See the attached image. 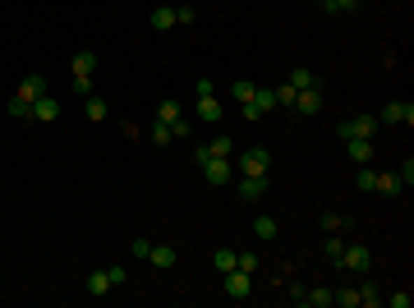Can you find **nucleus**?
Returning <instances> with one entry per match:
<instances>
[{
  "mask_svg": "<svg viewBox=\"0 0 414 308\" xmlns=\"http://www.w3.org/2000/svg\"><path fill=\"white\" fill-rule=\"evenodd\" d=\"M235 170H240V175H272V152H267V147H244V152L235 156Z\"/></svg>",
  "mask_w": 414,
  "mask_h": 308,
  "instance_id": "nucleus-1",
  "label": "nucleus"
},
{
  "mask_svg": "<svg viewBox=\"0 0 414 308\" xmlns=\"http://www.w3.org/2000/svg\"><path fill=\"white\" fill-rule=\"evenodd\" d=\"M382 124H378V115H350V120H341L336 124V138L345 143V138H373Z\"/></svg>",
  "mask_w": 414,
  "mask_h": 308,
  "instance_id": "nucleus-2",
  "label": "nucleus"
},
{
  "mask_svg": "<svg viewBox=\"0 0 414 308\" xmlns=\"http://www.w3.org/2000/svg\"><path fill=\"white\" fill-rule=\"evenodd\" d=\"M267 110H276V92H272V88H253V97L240 106V115H244L249 124H258Z\"/></svg>",
  "mask_w": 414,
  "mask_h": 308,
  "instance_id": "nucleus-3",
  "label": "nucleus"
},
{
  "mask_svg": "<svg viewBox=\"0 0 414 308\" xmlns=\"http://www.w3.org/2000/svg\"><path fill=\"white\" fill-rule=\"evenodd\" d=\"M74 88L78 92H87L92 88V74H97V51H74Z\"/></svg>",
  "mask_w": 414,
  "mask_h": 308,
  "instance_id": "nucleus-4",
  "label": "nucleus"
},
{
  "mask_svg": "<svg viewBox=\"0 0 414 308\" xmlns=\"http://www.w3.org/2000/svg\"><path fill=\"white\" fill-rule=\"evenodd\" d=\"M336 267H345V272H359V276H369V267H373V254L364 249V244H345V249H341V258H336Z\"/></svg>",
  "mask_w": 414,
  "mask_h": 308,
  "instance_id": "nucleus-5",
  "label": "nucleus"
},
{
  "mask_svg": "<svg viewBox=\"0 0 414 308\" xmlns=\"http://www.w3.org/2000/svg\"><path fill=\"white\" fill-rule=\"evenodd\" d=\"M198 166H203L207 184H230V179H235V161H230V156H207V161H198Z\"/></svg>",
  "mask_w": 414,
  "mask_h": 308,
  "instance_id": "nucleus-6",
  "label": "nucleus"
},
{
  "mask_svg": "<svg viewBox=\"0 0 414 308\" xmlns=\"http://www.w3.org/2000/svg\"><path fill=\"white\" fill-rule=\"evenodd\" d=\"M322 106H327V92H322V83H313V88L294 92V106L290 110H299V115H317Z\"/></svg>",
  "mask_w": 414,
  "mask_h": 308,
  "instance_id": "nucleus-7",
  "label": "nucleus"
},
{
  "mask_svg": "<svg viewBox=\"0 0 414 308\" xmlns=\"http://www.w3.org/2000/svg\"><path fill=\"white\" fill-rule=\"evenodd\" d=\"M221 286H226V295L235 299V304H244V299H249V290H253V276L235 267V272H226V276H221Z\"/></svg>",
  "mask_w": 414,
  "mask_h": 308,
  "instance_id": "nucleus-8",
  "label": "nucleus"
},
{
  "mask_svg": "<svg viewBox=\"0 0 414 308\" xmlns=\"http://www.w3.org/2000/svg\"><path fill=\"white\" fill-rule=\"evenodd\" d=\"M378 124H414V106L410 101H387L378 110Z\"/></svg>",
  "mask_w": 414,
  "mask_h": 308,
  "instance_id": "nucleus-9",
  "label": "nucleus"
},
{
  "mask_svg": "<svg viewBox=\"0 0 414 308\" xmlns=\"http://www.w3.org/2000/svg\"><path fill=\"white\" fill-rule=\"evenodd\" d=\"M207 156H235V138H230V133H217L212 143L194 147V161H207Z\"/></svg>",
  "mask_w": 414,
  "mask_h": 308,
  "instance_id": "nucleus-10",
  "label": "nucleus"
},
{
  "mask_svg": "<svg viewBox=\"0 0 414 308\" xmlns=\"http://www.w3.org/2000/svg\"><path fill=\"white\" fill-rule=\"evenodd\" d=\"M267 189H272V184H267V175H240V179H235V193H240L244 203H258Z\"/></svg>",
  "mask_w": 414,
  "mask_h": 308,
  "instance_id": "nucleus-11",
  "label": "nucleus"
},
{
  "mask_svg": "<svg viewBox=\"0 0 414 308\" xmlns=\"http://www.w3.org/2000/svg\"><path fill=\"white\" fill-rule=\"evenodd\" d=\"M28 120H42V124H51V120H60V101L46 92V97H37L33 101V110H28Z\"/></svg>",
  "mask_w": 414,
  "mask_h": 308,
  "instance_id": "nucleus-12",
  "label": "nucleus"
},
{
  "mask_svg": "<svg viewBox=\"0 0 414 308\" xmlns=\"http://www.w3.org/2000/svg\"><path fill=\"white\" fill-rule=\"evenodd\" d=\"M14 97H19V101H28V106H33L37 97H46V78H42V74H28V78H23V83H19V92H14Z\"/></svg>",
  "mask_w": 414,
  "mask_h": 308,
  "instance_id": "nucleus-13",
  "label": "nucleus"
},
{
  "mask_svg": "<svg viewBox=\"0 0 414 308\" xmlns=\"http://www.w3.org/2000/svg\"><path fill=\"white\" fill-rule=\"evenodd\" d=\"M373 193H382V198H401L405 184H401V175H396V170H378V189H373Z\"/></svg>",
  "mask_w": 414,
  "mask_h": 308,
  "instance_id": "nucleus-14",
  "label": "nucleus"
},
{
  "mask_svg": "<svg viewBox=\"0 0 414 308\" xmlns=\"http://www.w3.org/2000/svg\"><path fill=\"white\" fill-rule=\"evenodd\" d=\"M299 308H336L331 304V286H313L299 295Z\"/></svg>",
  "mask_w": 414,
  "mask_h": 308,
  "instance_id": "nucleus-15",
  "label": "nucleus"
},
{
  "mask_svg": "<svg viewBox=\"0 0 414 308\" xmlns=\"http://www.w3.org/2000/svg\"><path fill=\"white\" fill-rule=\"evenodd\" d=\"M345 152H350V161H355V166H369L373 138H345Z\"/></svg>",
  "mask_w": 414,
  "mask_h": 308,
  "instance_id": "nucleus-16",
  "label": "nucleus"
},
{
  "mask_svg": "<svg viewBox=\"0 0 414 308\" xmlns=\"http://www.w3.org/2000/svg\"><path fill=\"white\" fill-rule=\"evenodd\" d=\"M83 286H87V295H110V290H115V286H110V272H106V267L87 272V281H83Z\"/></svg>",
  "mask_w": 414,
  "mask_h": 308,
  "instance_id": "nucleus-17",
  "label": "nucleus"
},
{
  "mask_svg": "<svg viewBox=\"0 0 414 308\" xmlns=\"http://www.w3.org/2000/svg\"><path fill=\"white\" fill-rule=\"evenodd\" d=\"M148 23H152V33H171L175 28V5H157Z\"/></svg>",
  "mask_w": 414,
  "mask_h": 308,
  "instance_id": "nucleus-18",
  "label": "nucleus"
},
{
  "mask_svg": "<svg viewBox=\"0 0 414 308\" xmlns=\"http://www.w3.org/2000/svg\"><path fill=\"white\" fill-rule=\"evenodd\" d=\"M198 120H207V124H217L221 120V101H217V92H212V97H198Z\"/></svg>",
  "mask_w": 414,
  "mask_h": 308,
  "instance_id": "nucleus-19",
  "label": "nucleus"
},
{
  "mask_svg": "<svg viewBox=\"0 0 414 308\" xmlns=\"http://www.w3.org/2000/svg\"><path fill=\"white\" fill-rule=\"evenodd\" d=\"M148 263H152V267H162V272H171V267H175V249H171V244H152Z\"/></svg>",
  "mask_w": 414,
  "mask_h": 308,
  "instance_id": "nucleus-20",
  "label": "nucleus"
},
{
  "mask_svg": "<svg viewBox=\"0 0 414 308\" xmlns=\"http://www.w3.org/2000/svg\"><path fill=\"white\" fill-rule=\"evenodd\" d=\"M253 235H258L262 244H272L276 235H281V226H276V217H258V221H253Z\"/></svg>",
  "mask_w": 414,
  "mask_h": 308,
  "instance_id": "nucleus-21",
  "label": "nucleus"
},
{
  "mask_svg": "<svg viewBox=\"0 0 414 308\" xmlns=\"http://www.w3.org/2000/svg\"><path fill=\"white\" fill-rule=\"evenodd\" d=\"M253 88H258L253 78H235V83H230V101H235V106H244V101L253 97Z\"/></svg>",
  "mask_w": 414,
  "mask_h": 308,
  "instance_id": "nucleus-22",
  "label": "nucleus"
},
{
  "mask_svg": "<svg viewBox=\"0 0 414 308\" xmlns=\"http://www.w3.org/2000/svg\"><path fill=\"white\" fill-rule=\"evenodd\" d=\"M157 120H166V124H175V120H185V106H180V101H175V97H166L162 106H157Z\"/></svg>",
  "mask_w": 414,
  "mask_h": 308,
  "instance_id": "nucleus-23",
  "label": "nucleus"
},
{
  "mask_svg": "<svg viewBox=\"0 0 414 308\" xmlns=\"http://www.w3.org/2000/svg\"><path fill=\"white\" fill-rule=\"evenodd\" d=\"M83 115H87V120H92V124H101V120H106V115H110V106H106V97H87V106H83Z\"/></svg>",
  "mask_w": 414,
  "mask_h": 308,
  "instance_id": "nucleus-24",
  "label": "nucleus"
},
{
  "mask_svg": "<svg viewBox=\"0 0 414 308\" xmlns=\"http://www.w3.org/2000/svg\"><path fill=\"white\" fill-rule=\"evenodd\" d=\"M331 304H336V308H359V290H350V286L331 290Z\"/></svg>",
  "mask_w": 414,
  "mask_h": 308,
  "instance_id": "nucleus-25",
  "label": "nucleus"
},
{
  "mask_svg": "<svg viewBox=\"0 0 414 308\" xmlns=\"http://www.w3.org/2000/svg\"><path fill=\"white\" fill-rule=\"evenodd\" d=\"M235 258H240L235 249H217V254H212V267H217V272L226 276V272H235Z\"/></svg>",
  "mask_w": 414,
  "mask_h": 308,
  "instance_id": "nucleus-26",
  "label": "nucleus"
},
{
  "mask_svg": "<svg viewBox=\"0 0 414 308\" xmlns=\"http://www.w3.org/2000/svg\"><path fill=\"white\" fill-rule=\"evenodd\" d=\"M285 83H290L294 92H304V88H313V83H317V74H313V69H294V74L285 78Z\"/></svg>",
  "mask_w": 414,
  "mask_h": 308,
  "instance_id": "nucleus-27",
  "label": "nucleus"
},
{
  "mask_svg": "<svg viewBox=\"0 0 414 308\" xmlns=\"http://www.w3.org/2000/svg\"><path fill=\"white\" fill-rule=\"evenodd\" d=\"M378 304H382V290L373 286V281H364L359 286V308H378Z\"/></svg>",
  "mask_w": 414,
  "mask_h": 308,
  "instance_id": "nucleus-28",
  "label": "nucleus"
},
{
  "mask_svg": "<svg viewBox=\"0 0 414 308\" xmlns=\"http://www.w3.org/2000/svg\"><path fill=\"white\" fill-rule=\"evenodd\" d=\"M148 138H152L157 147H162V143H171V124H166V120H157V115H152V124H148Z\"/></svg>",
  "mask_w": 414,
  "mask_h": 308,
  "instance_id": "nucleus-29",
  "label": "nucleus"
},
{
  "mask_svg": "<svg viewBox=\"0 0 414 308\" xmlns=\"http://www.w3.org/2000/svg\"><path fill=\"white\" fill-rule=\"evenodd\" d=\"M355 184H359L364 193H373V189H378V170H373V166H359V175H355Z\"/></svg>",
  "mask_w": 414,
  "mask_h": 308,
  "instance_id": "nucleus-30",
  "label": "nucleus"
},
{
  "mask_svg": "<svg viewBox=\"0 0 414 308\" xmlns=\"http://www.w3.org/2000/svg\"><path fill=\"white\" fill-rule=\"evenodd\" d=\"M359 5H364V0H327L322 10H327V14H355Z\"/></svg>",
  "mask_w": 414,
  "mask_h": 308,
  "instance_id": "nucleus-31",
  "label": "nucleus"
},
{
  "mask_svg": "<svg viewBox=\"0 0 414 308\" xmlns=\"http://www.w3.org/2000/svg\"><path fill=\"white\" fill-rule=\"evenodd\" d=\"M341 249H345V240H341V235L331 230V235H327V244H322V254H327L331 263H336V258H341Z\"/></svg>",
  "mask_w": 414,
  "mask_h": 308,
  "instance_id": "nucleus-32",
  "label": "nucleus"
},
{
  "mask_svg": "<svg viewBox=\"0 0 414 308\" xmlns=\"http://www.w3.org/2000/svg\"><path fill=\"white\" fill-rule=\"evenodd\" d=\"M272 92H276V106H285V110L294 106V88L290 83H281V88H272Z\"/></svg>",
  "mask_w": 414,
  "mask_h": 308,
  "instance_id": "nucleus-33",
  "label": "nucleus"
},
{
  "mask_svg": "<svg viewBox=\"0 0 414 308\" xmlns=\"http://www.w3.org/2000/svg\"><path fill=\"white\" fill-rule=\"evenodd\" d=\"M235 267L249 272V276H258V254H240V258H235Z\"/></svg>",
  "mask_w": 414,
  "mask_h": 308,
  "instance_id": "nucleus-34",
  "label": "nucleus"
},
{
  "mask_svg": "<svg viewBox=\"0 0 414 308\" xmlns=\"http://www.w3.org/2000/svg\"><path fill=\"white\" fill-rule=\"evenodd\" d=\"M194 19H198V10H194V5H175V23H185V28H189Z\"/></svg>",
  "mask_w": 414,
  "mask_h": 308,
  "instance_id": "nucleus-35",
  "label": "nucleus"
},
{
  "mask_svg": "<svg viewBox=\"0 0 414 308\" xmlns=\"http://www.w3.org/2000/svg\"><path fill=\"white\" fill-rule=\"evenodd\" d=\"M5 110H10L14 120H28V110H33V106H28V101H19V97H10V106H5Z\"/></svg>",
  "mask_w": 414,
  "mask_h": 308,
  "instance_id": "nucleus-36",
  "label": "nucleus"
},
{
  "mask_svg": "<svg viewBox=\"0 0 414 308\" xmlns=\"http://www.w3.org/2000/svg\"><path fill=\"white\" fill-rule=\"evenodd\" d=\"M382 304H387V308H410V295L396 290V295H382Z\"/></svg>",
  "mask_w": 414,
  "mask_h": 308,
  "instance_id": "nucleus-37",
  "label": "nucleus"
},
{
  "mask_svg": "<svg viewBox=\"0 0 414 308\" xmlns=\"http://www.w3.org/2000/svg\"><path fill=\"white\" fill-rule=\"evenodd\" d=\"M341 226H345V217H336V212H322V230H341Z\"/></svg>",
  "mask_w": 414,
  "mask_h": 308,
  "instance_id": "nucleus-38",
  "label": "nucleus"
},
{
  "mask_svg": "<svg viewBox=\"0 0 414 308\" xmlns=\"http://www.w3.org/2000/svg\"><path fill=\"white\" fill-rule=\"evenodd\" d=\"M106 272H110V286H124V281H129V272H124V267H120V263H110V267H106Z\"/></svg>",
  "mask_w": 414,
  "mask_h": 308,
  "instance_id": "nucleus-39",
  "label": "nucleus"
},
{
  "mask_svg": "<svg viewBox=\"0 0 414 308\" xmlns=\"http://www.w3.org/2000/svg\"><path fill=\"white\" fill-rule=\"evenodd\" d=\"M212 92H217V83H212V78H198V83H194V97H212Z\"/></svg>",
  "mask_w": 414,
  "mask_h": 308,
  "instance_id": "nucleus-40",
  "label": "nucleus"
},
{
  "mask_svg": "<svg viewBox=\"0 0 414 308\" xmlns=\"http://www.w3.org/2000/svg\"><path fill=\"white\" fill-rule=\"evenodd\" d=\"M148 254H152V240H134V258H143V263H148Z\"/></svg>",
  "mask_w": 414,
  "mask_h": 308,
  "instance_id": "nucleus-41",
  "label": "nucleus"
},
{
  "mask_svg": "<svg viewBox=\"0 0 414 308\" xmlns=\"http://www.w3.org/2000/svg\"><path fill=\"white\" fill-rule=\"evenodd\" d=\"M189 133H194V129H189V120H175L171 124V138H189Z\"/></svg>",
  "mask_w": 414,
  "mask_h": 308,
  "instance_id": "nucleus-42",
  "label": "nucleus"
},
{
  "mask_svg": "<svg viewBox=\"0 0 414 308\" xmlns=\"http://www.w3.org/2000/svg\"><path fill=\"white\" fill-rule=\"evenodd\" d=\"M317 5H327V0H317Z\"/></svg>",
  "mask_w": 414,
  "mask_h": 308,
  "instance_id": "nucleus-43",
  "label": "nucleus"
}]
</instances>
